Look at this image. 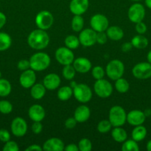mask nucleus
I'll use <instances>...</instances> for the list:
<instances>
[{
  "label": "nucleus",
  "instance_id": "nucleus-35",
  "mask_svg": "<svg viewBox=\"0 0 151 151\" xmlns=\"http://www.w3.org/2000/svg\"><path fill=\"white\" fill-rule=\"evenodd\" d=\"M111 127L113 126L110 122L109 119L108 120L104 119V120H102L101 122H99L97 125V130L101 134H106V133L109 132L110 131Z\"/></svg>",
  "mask_w": 151,
  "mask_h": 151
},
{
  "label": "nucleus",
  "instance_id": "nucleus-53",
  "mask_svg": "<svg viewBox=\"0 0 151 151\" xmlns=\"http://www.w3.org/2000/svg\"><path fill=\"white\" fill-rule=\"evenodd\" d=\"M147 150L148 151H151V140H149L147 143V146H146Z\"/></svg>",
  "mask_w": 151,
  "mask_h": 151
},
{
  "label": "nucleus",
  "instance_id": "nucleus-34",
  "mask_svg": "<svg viewBox=\"0 0 151 151\" xmlns=\"http://www.w3.org/2000/svg\"><path fill=\"white\" fill-rule=\"evenodd\" d=\"M76 72V71L74 69L73 65H66V66H64L63 69H62V75L66 80L71 81L75 77Z\"/></svg>",
  "mask_w": 151,
  "mask_h": 151
},
{
  "label": "nucleus",
  "instance_id": "nucleus-49",
  "mask_svg": "<svg viewBox=\"0 0 151 151\" xmlns=\"http://www.w3.org/2000/svg\"><path fill=\"white\" fill-rule=\"evenodd\" d=\"M6 22H7L6 16L3 13L0 12V29L4 26V24H6Z\"/></svg>",
  "mask_w": 151,
  "mask_h": 151
},
{
  "label": "nucleus",
  "instance_id": "nucleus-23",
  "mask_svg": "<svg viewBox=\"0 0 151 151\" xmlns=\"http://www.w3.org/2000/svg\"><path fill=\"white\" fill-rule=\"evenodd\" d=\"M46 93V88L43 83H35L30 88V95L35 100H41Z\"/></svg>",
  "mask_w": 151,
  "mask_h": 151
},
{
  "label": "nucleus",
  "instance_id": "nucleus-31",
  "mask_svg": "<svg viewBox=\"0 0 151 151\" xmlns=\"http://www.w3.org/2000/svg\"><path fill=\"white\" fill-rule=\"evenodd\" d=\"M115 88L117 91L121 94L126 93L130 88V84L127 82V81L122 77L115 81Z\"/></svg>",
  "mask_w": 151,
  "mask_h": 151
},
{
  "label": "nucleus",
  "instance_id": "nucleus-1",
  "mask_svg": "<svg viewBox=\"0 0 151 151\" xmlns=\"http://www.w3.org/2000/svg\"><path fill=\"white\" fill-rule=\"evenodd\" d=\"M28 43L33 50H44L50 43V36L45 30L41 29H34L28 35Z\"/></svg>",
  "mask_w": 151,
  "mask_h": 151
},
{
  "label": "nucleus",
  "instance_id": "nucleus-39",
  "mask_svg": "<svg viewBox=\"0 0 151 151\" xmlns=\"http://www.w3.org/2000/svg\"><path fill=\"white\" fill-rule=\"evenodd\" d=\"M3 151H19V147L17 143L14 141H10L5 142L2 148Z\"/></svg>",
  "mask_w": 151,
  "mask_h": 151
},
{
  "label": "nucleus",
  "instance_id": "nucleus-32",
  "mask_svg": "<svg viewBox=\"0 0 151 151\" xmlns=\"http://www.w3.org/2000/svg\"><path fill=\"white\" fill-rule=\"evenodd\" d=\"M65 44L68 48L70 50H75L79 47L80 41L78 37L73 35H70L65 38Z\"/></svg>",
  "mask_w": 151,
  "mask_h": 151
},
{
  "label": "nucleus",
  "instance_id": "nucleus-47",
  "mask_svg": "<svg viewBox=\"0 0 151 151\" xmlns=\"http://www.w3.org/2000/svg\"><path fill=\"white\" fill-rule=\"evenodd\" d=\"M41 151L43 150L42 147H40L38 145H31L29 147L25 149V151Z\"/></svg>",
  "mask_w": 151,
  "mask_h": 151
},
{
  "label": "nucleus",
  "instance_id": "nucleus-36",
  "mask_svg": "<svg viewBox=\"0 0 151 151\" xmlns=\"http://www.w3.org/2000/svg\"><path fill=\"white\" fill-rule=\"evenodd\" d=\"M13 111V105L7 100L0 101V113L3 114H8Z\"/></svg>",
  "mask_w": 151,
  "mask_h": 151
},
{
  "label": "nucleus",
  "instance_id": "nucleus-10",
  "mask_svg": "<svg viewBox=\"0 0 151 151\" xmlns=\"http://www.w3.org/2000/svg\"><path fill=\"white\" fill-rule=\"evenodd\" d=\"M55 58L60 64L63 66L73 64L74 59V54L70 49L65 47H59L55 52Z\"/></svg>",
  "mask_w": 151,
  "mask_h": 151
},
{
  "label": "nucleus",
  "instance_id": "nucleus-3",
  "mask_svg": "<svg viewBox=\"0 0 151 151\" xmlns=\"http://www.w3.org/2000/svg\"><path fill=\"white\" fill-rule=\"evenodd\" d=\"M109 121L113 127H121L127 121L125 110L120 106H113L109 111Z\"/></svg>",
  "mask_w": 151,
  "mask_h": 151
},
{
  "label": "nucleus",
  "instance_id": "nucleus-20",
  "mask_svg": "<svg viewBox=\"0 0 151 151\" xmlns=\"http://www.w3.org/2000/svg\"><path fill=\"white\" fill-rule=\"evenodd\" d=\"M60 77L55 73L48 74L43 80V85L48 90H55L60 86Z\"/></svg>",
  "mask_w": 151,
  "mask_h": 151
},
{
  "label": "nucleus",
  "instance_id": "nucleus-13",
  "mask_svg": "<svg viewBox=\"0 0 151 151\" xmlns=\"http://www.w3.org/2000/svg\"><path fill=\"white\" fill-rule=\"evenodd\" d=\"M10 128L12 134L15 137H24L28 131V124L22 117H16L12 121Z\"/></svg>",
  "mask_w": 151,
  "mask_h": 151
},
{
  "label": "nucleus",
  "instance_id": "nucleus-22",
  "mask_svg": "<svg viewBox=\"0 0 151 151\" xmlns=\"http://www.w3.org/2000/svg\"><path fill=\"white\" fill-rule=\"evenodd\" d=\"M106 33L108 38L113 41H120L124 37V31L118 26L108 27Z\"/></svg>",
  "mask_w": 151,
  "mask_h": 151
},
{
  "label": "nucleus",
  "instance_id": "nucleus-25",
  "mask_svg": "<svg viewBox=\"0 0 151 151\" xmlns=\"http://www.w3.org/2000/svg\"><path fill=\"white\" fill-rule=\"evenodd\" d=\"M113 139L117 142L122 143L127 139V134L124 129L121 127H115L111 132Z\"/></svg>",
  "mask_w": 151,
  "mask_h": 151
},
{
  "label": "nucleus",
  "instance_id": "nucleus-52",
  "mask_svg": "<svg viewBox=\"0 0 151 151\" xmlns=\"http://www.w3.org/2000/svg\"><path fill=\"white\" fill-rule=\"evenodd\" d=\"M147 62H149L151 64V50L148 52L147 55Z\"/></svg>",
  "mask_w": 151,
  "mask_h": 151
},
{
  "label": "nucleus",
  "instance_id": "nucleus-16",
  "mask_svg": "<svg viewBox=\"0 0 151 151\" xmlns=\"http://www.w3.org/2000/svg\"><path fill=\"white\" fill-rule=\"evenodd\" d=\"M70 10L74 15H82L89 7V0H71Z\"/></svg>",
  "mask_w": 151,
  "mask_h": 151
},
{
  "label": "nucleus",
  "instance_id": "nucleus-24",
  "mask_svg": "<svg viewBox=\"0 0 151 151\" xmlns=\"http://www.w3.org/2000/svg\"><path fill=\"white\" fill-rule=\"evenodd\" d=\"M147 131L144 126L142 125H137V126H135V128L132 131V139L139 142L144 139L145 137H147Z\"/></svg>",
  "mask_w": 151,
  "mask_h": 151
},
{
  "label": "nucleus",
  "instance_id": "nucleus-45",
  "mask_svg": "<svg viewBox=\"0 0 151 151\" xmlns=\"http://www.w3.org/2000/svg\"><path fill=\"white\" fill-rule=\"evenodd\" d=\"M77 123V121L76 120V119L74 117H70L65 121V125L66 127V128L68 129H73L76 127Z\"/></svg>",
  "mask_w": 151,
  "mask_h": 151
},
{
  "label": "nucleus",
  "instance_id": "nucleus-30",
  "mask_svg": "<svg viewBox=\"0 0 151 151\" xmlns=\"http://www.w3.org/2000/svg\"><path fill=\"white\" fill-rule=\"evenodd\" d=\"M12 86L10 83L7 80L0 79V97H7L10 94Z\"/></svg>",
  "mask_w": 151,
  "mask_h": 151
},
{
  "label": "nucleus",
  "instance_id": "nucleus-6",
  "mask_svg": "<svg viewBox=\"0 0 151 151\" xmlns=\"http://www.w3.org/2000/svg\"><path fill=\"white\" fill-rule=\"evenodd\" d=\"M35 22L38 29L47 30L52 27L54 19L52 13L48 10H41L36 16Z\"/></svg>",
  "mask_w": 151,
  "mask_h": 151
},
{
  "label": "nucleus",
  "instance_id": "nucleus-44",
  "mask_svg": "<svg viewBox=\"0 0 151 151\" xmlns=\"http://www.w3.org/2000/svg\"><path fill=\"white\" fill-rule=\"evenodd\" d=\"M43 126L41 125V122H34L31 126V129L33 134H39L42 131Z\"/></svg>",
  "mask_w": 151,
  "mask_h": 151
},
{
  "label": "nucleus",
  "instance_id": "nucleus-43",
  "mask_svg": "<svg viewBox=\"0 0 151 151\" xmlns=\"http://www.w3.org/2000/svg\"><path fill=\"white\" fill-rule=\"evenodd\" d=\"M147 25L143 22H138L136 24V31L140 35H144L147 32Z\"/></svg>",
  "mask_w": 151,
  "mask_h": 151
},
{
  "label": "nucleus",
  "instance_id": "nucleus-41",
  "mask_svg": "<svg viewBox=\"0 0 151 151\" xmlns=\"http://www.w3.org/2000/svg\"><path fill=\"white\" fill-rule=\"evenodd\" d=\"M18 69L20 71H25L27 69H30V61L28 60H25V59H23V60H19V63L17 64Z\"/></svg>",
  "mask_w": 151,
  "mask_h": 151
},
{
  "label": "nucleus",
  "instance_id": "nucleus-42",
  "mask_svg": "<svg viewBox=\"0 0 151 151\" xmlns=\"http://www.w3.org/2000/svg\"><path fill=\"white\" fill-rule=\"evenodd\" d=\"M9 140H10V132L6 129H0V141L5 143Z\"/></svg>",
  "mask_w": 151,
  "mask_h": 151
},
{
  "label": "nucleus",
  "instance_id": "nucleus-40",
  "mask_svg": "<svg viewBox=\"0 0 151 151\" xmlns=\"http://www.w3.org/2000/svg\"><path fill=\"white\" fill-rule=\"evenodd\" d=\"M107 33L105 32H98L96 33V43L99 44H105V43L107 41Z\"/></svg>",
  "mask_w": 151,
  "mask_h": 151
},
{
  "label": "nucleus",
  "instance_id": "nucleus-8",
  "mask_svg": "<svg viewBox=\"0 0 151 151\" xmlns=\"http://www.w3.org/2000/svg\"><path fill=\"white\" fill-rule=\"evenodd\" d=\"M132 74L139 80H146L151 78V64L149 62H141L133 66Z\"/></svg>",
  "mask_w": 151,
  "mask_h": 151
},
{
  "label": "nucleus",
  "instance_id": "nucleus-54",
  "mask_svg": "<svg viewBox=\"0 0 151 151\" xmlns=\"http://www.w3.org/2000/svg\"><path fill=\"white\" fill-rule=\"evenodd\" d=\"M130 1H136V2H138V1H140L142 0H130Z\"/></svg>",
  "mask_w": 151,
  "mask_h": 151
},
{
  "label": "nucleus",
  "instance_id": "nucleus-48",
  "mask_svg": "<svg viewBox=\"0 0 151 151\" xmlns=\"http://www.w3.org/2000/svg\"><path fill=\"white\" fill-rule=\"evenodd\" d=\"M65 150L66 151H78V145H76V144L73 143H71V144L68 145L66 147H65Z\"/></svg>",
  "mask_w": 151,
  "mask_h": 151
},
{
  "label": "nucleus",
  "instance_id": "nucleus-17",
  "mask_svg": "<svg viewBox=\"0 0 151 151\" xmlns=\"http://www.w3.org/2000/svg\"><path fill=\"white\" fill-rule=\"evenodd\" d=\"M73 66L77 72L79 73H87L92 69V63L87 58L84 57H79L74 59Z\"/></svg>",
  "mask_w": 151,
  "mask_h": 151
},
{
  "label": "nucleus",
  "instance_id": "nucleus-12",
  "mask_svg": "<svg viewBox=\"0 0 151 151\" xmlns=\"http://www.w3.org/2000/svg\"><path fill=\"white\" fill-rule=\"evenodd\" d=\"M96 33L97 32L93 29H82L80 32L78 39H79L80 44L86 47H92L96 43Z\"/></svg>",
  "mask_w": 151,
  "mask_h": 151
},
{
  "label": "nucleus",
  "instance_id": "nucleus-11",
  "mask_svg": "<svg viewBox=\"0 0 151 151\" xmlns=\"http://www.w3.org/2000/svg\"><path fill=\"white\" fill-rule=\"evenodd\" d=\"M90 26L96 32H105L109 27V21L105 15L96 14L90 19Z\"/></svg>",
  "mask_w": 151,
  "mask_h": 151
},
{
  "label": "nucleus",
  "instance_id": "nucleus-55",
  "mask_svg": "<svg viewBox=\"0 0 151 151\" xmlns=\"http://www.w3.org/2000/svg\"><path fill=\"white\" fill-rule=\"evenodd\" d=\"M1 71H0V79H1Z\"/></svg>",
  "mask_w": 151,
  "mask_h": 151
},
{
  "label": "nucleus",
  "instance_id": "nucleus-28",
  "mask_svg": "<svg viewBox=\"0 0 151 151\" xmlns=\"http://www.w3.org/2000/svg\"><path fill=\"white\" fill-rule=\"evenodd\" d=\"M11 44V37L6 32H0V52L8 50Z\"/></svg>",
  "mask_w": 151,
  "mask_h": 151
},
{
  "label": "nucleus",
  "instance_id": "nucleus-51",
  "mask_svg": "<svg viewBox=\"0 0 151 151\" xmlns=\"http://www.w3.org/2000/svg\"><path fill=\"white\" fill-rule=\"evenodd\" d=\"M144 2L147 7L151 10V0H144Z\"/></svg>",
  "mask_w": 151,
  "mask_h": 151
},
{
  "label": "nucleus",
  "instance_id": "nucleus-50",
  "mask_svg": "<svg viewBox=\"0 0 151 151\" xmlns=\"http://www.w3.org/2000/svg\"><path fill=\"white\" fill-rule=\"evenodd\" d=\"M144 113L145 116H146V117H147V116H151V110L150 109H145L144 111Z\"/></svg>",
  "mask_w": 151,
  "mask_h": 151
},
{
  "label": "nucleus",
  "instance_id": "nucleus-2",
  "mask_svg": "<svg viewBox=\"0 0 151 151\" xmlns=\"http://www.w3.org/2000/svg\"><path fill=\"white\" fill-rule=\"evenodd\" d=\"M29 61L31 69L35 72H41L50 66V58L47 53L39 52L33 55Z\"/></svg>",
  "mask_w": 151,
  "mask_h": 151
},
{
  "label": "nucleus",
  "instance_id": "nucleus-15",
  "mask_svg": "<svg viewBox=\"0 0 151 151\" xmlns=\"http://www.w3.org/2000/svg\"><path fill=\"white\" fill-rule=\"evenodd\" d=\"M146 119L144 111L140 110H132L127 114V122L133 126L143 125Z\"/></svg>",
  "mask_w": 151,
  "mask_h": 151
},
{
  "label": "nucleus",
  "instance_id": "nucleus-14",
  "mask_svg": "<svg viewBox=\"0 0 151 151\" xmlns=\"http://www.w3.org/2000/svg\"><path fill=\"white\" fill-rule=\"evenodd\" d=\"M36 81V75L35 71L31 69L23 71L19 77L20 85L25 88H31L35 84Z\"/></svg>",
  "mask_w": 151,
  "mask_h": 151
},
{
  "label": "nucleus",
  "instance_id": "nucleus-37",
  "mask_svg": "<svg viewBox=\"0 0 151 151\" xmlns=\"http://www.w3.org/2000/svg\"><path fill=\"white\" fill-rule=\"evenodd\" d=\"M78 147L80 151H90L92 150V143L88 139L83 138L78 142Z\"/></svg>",
  "mask_w": 151,
  "mask_h": 151
},
{
  "label": "nucleus",
  "instance_id": "nucleus-5",
  "mask_svg": "<svg viewBox=\"0 0 151 151\" xmlns=\"http://www.w3.org/2000/svg\"><path fill=\"white\" fill-rule=\"evenodd\" d=\"M73 92L75 98L81 103H86L90 101L93 96L92 90L87 84H76L73 88Z\"/></svg>",
  "mask_w": 151,
  "mask_h": 151
},
{
  "label": "nucleus",
  "instance_id": "nucleus-7",
  "mask_svg": "<svg viewBox=\"0 0 151 151\" xmlns=\"http://www.w3.org/2000/svg\"><path fill=\"white\" fill-rule=\"evenodd\" d=\"M93 88L95 93L101 98H107L113 93V86L111 83L103 78L96 80Z\"/></svg>",
  "mask_w": 151,
  "mask_h": 151
},
{
  "label": "nucleus",
  "instance_id": "nucleus-27",
  "mask_svg": "<svg viewBox=\"0 0 151 151\" xmlns=\"http://www.w3.org/2000/svg\"><path fill=\"white\" fill-rule=\"evenodd\" d=\"M73 94V88L68 86H62L58 90L57 96L58 98L62 101H67L70 100L72 95Z\"/></svg>",
  "mask_w": 151,
  "mask_h": 151
},
{
  "label": "nucleus",
  "instance_id": "nucleus-26",
  "mask_svg": "<svg viewBox=\"0 0 151 151\" xmlns=\"http://www.w3.org/2000/svg\"><path fill=\"white\" fill-rule=\"evenodd\" d=\"M131 44L133 47L136 49H144L146 48L149 44V41L147 38L143 35H135L131 40Z\"/></svg>",
  "mask_w": 151,
  "mask_h": 151
},
{
  "label": "nucleus",
  "instance_id": "nucleus-38",
  "mask_svg": "<svg viewBox=\"0 0 151 151\" xmlns=\"http://www.w3.org/2000/svg\"><path fill=\"white\" fill-rule=\"evenodd\" d=\"M105 75V71L102 66H96L92 69V76L96 80H100L104 78Z\"/></svg>",
  "mask_w": 151,
  "mask_h": 151
},
{
  "label": "nucleus",
  "instance_id": "nucleus-33",
  "mask_svg": "<svg viewBox=\"0 0 151 151\" xmlns=\"http://www.w3.org/2000/svg\"><path fill=\"white\" fill-rule=\"evenodd\" d=\"M121 150L123 151H139V147L137 142L132 139L125 140L123 142L122 146H121Z\"/></svg>",
  "mask_w": 151,
  "mask_h": 151
},
{
  "label": "nucleus",
  "instance_id": "nucleus-29",
  "mask_svg": "<svg viewBox=\"0 0 151 151\" xmlns=\"http://www.w3.org/2000/svg\"><path fill=\"white\" fill-rule=\"evenodd\" d=\"M84 19L81 15H75L72 19L71 27L74 32H81L84 27Z\"/></svg>",
  "mask_w": 151,
  "mask_h": 151
},
{
  "label": "nucleus",
  "instance_id": "nucleus-21",
  "mask_svg": "<svg viewBox=\"0 0 151 151\" xmlns=\"http://www.w3.org/2000/svg\"><path fill=\"white\" fill-rule=\"evenodd\" d=\"M90 116V110L87 106L81 105L76 109L74 112V118L77 122L83 123L89 119Z\"/></svg>",
  "mask_w": 151,
  "mask_h": 151
},
{
  "label": "nucleus",
  "instance_id": "nucleus-4",
  "mask_svg": "<svg viewBox=\"0 0 151 151\" xmlns=\"http://www.w3.org/2000/svg\"><path fill=\"white\" fill-rule=\"evenodd\" d=\"M124 72V65L121 60H113L106 66V74L110 79L116 81L121 78Z\"/></svg>",
  "mask_w": 151,
  "mask_h": 151
},
{
  "label": "nucleus",
  "instance_id": "nucleus-9",
  "mask_svg": "<svg viewBox=\"0 0 151 151\" xmlns=\"http://www.w3.org/2000/svg\"><path fill=\"white\" fill-rule=\"evenodd\" d=\"M128 19L133 23L142 22L145 17V8L143 4L139 2L133 4L128 10Z\"/></svg>",
  "mask_w": 151,
  "mask_h": 151
},
{
  "label": "nucleus",
  "instance_id": "nucleus-19",
  "mask_svg": "<svg viewBox=\"0 0 151 151\" xmlns=\"http://www.w3.org/2000/svg\"><path fill=\"white\" fill-rule=\"evenodd\" d=\"M45 110L40 105H33L28 110V116L33 122H41L45 117Z\"/></svg>",
  "mask_w": 151,
  "mask_h": 151
},
{
  "label": "nucleus",
  "instance_id": "nucleus-18",
  "mask_svg": "<svg viewBox=\"0 0 151 151\" xmlns=\"http://www.w3.org/2000/svg\"><path fill=\"white\" fill-rule=\"evenodd\" d=\"M42 149L46 151H62L65 149V144L60 139L52 137L44 143Z\"/></svg>",
  "mask_w": 151,
  "mask_h": 151
},
{
  "label": "nucleus",
  "instance_id": "nucleus-46",
  "mask_svg": "<svg viewBox=\"0 0 151 151\" xmlns=\"http://www.w3.org/2000/svg\"><path fill=\"white\" fill-rule=\"evenodd\" d=\"M133 45H132L131 42H125L122 44L121 46V50H122L124 52H128L133 48Z\"/></svg>",
  "mask_w": 151,
  "mask_h": 151
}]
</instances>
